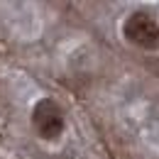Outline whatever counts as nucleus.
<instances>
[{"label":"nucleus","mask_w":159,"mask_h":159,"mask_svg":"<svg viewBox=\"0 0 159 159\" xmlns=\"http://www.w3.org/2000/svg\"><path fill=\"white\" fill-rule=\"evenodd\" d=\"M122 37L142 52H159V22L147 10H135L122 22Z\"/></svg>","instance_id":"obj_1"},{"label":"nucleus","mask_w":159,"mask_h":159,"mask_svg":"<svg viewBox=\"0 0 159 159\" xmlns=\"http://www.w3.org/2000/svg\"><path fill=\"white\" fill-rule=\"evenodd\" d=\"M32 127L42 139L47 142H54L64 135L66 130V118H64V110L54 98H42L34 103L32 108Z\"/></svg>","instance_id":"obj_2"}]
</instances>
